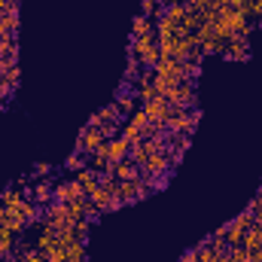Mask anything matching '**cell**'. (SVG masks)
Listing matches in <instances>:
<instances>
[{"label":"cell","mask_w":262,"mask_h":262,"mask_svg":"<svg viewBox=\"0 0 262 262\" xmlns=\"http://www.w3.org/2000/svg\"><path fill=\"white\" fill-rule=\"evenodd\" d=\"M131 58H137L140 67H156V61L162 58V49H159V40H156V34L152 37H137V40H131Z\"/></svg>","instance_id":"1"},{"label":"cell","mask_w":262,"mask_h":262,"mask_svg":"<svg viewBox=\"0 0 262 262\" xmlns=\"http://www.w3.org/2000/svg\"><path fill=\"white\" fill-rule=\"evenodd\" d=\"M198 125V110L195 107H171V116L165 122V128L171 134H192Z\"/></svg>","instance_id":"2"},{"label":"cell","mask_w":262,"mask_h":262,"mask_svg":"<svg viewBox=\"0 0 262 262\" xmlns=\"http://www.w3.org/2000/svg\"><path fill=\"white\" fill-rule=\"evenodd\" d=\"M165 101L171 107H195V82H177L165 92Z\"/></svg>","instance_id":"3"},{"label":"cell","mask_w":262,"mask_h":262,"mask_svg":"<svg viewBox=\"0 0 262 262\" xmlns=\"http://www.w3.org/2000/svg\"><path fill=\"white\" fill-rule=\"evenodd\" d=\"M104 140H107V137H104V128L89 122V125L82 128V134H79V140H76V152H85V156H89V152H95Z\"/></svg>","instance_id":"4"},{"label":"cell","mask_w":262,"mask_h":262,"mask_svg":"<svg viewBox=\"0 0 262 262\" xmlns=\"http://www.w3.org/2000/svg\"><path fill=\"white\" fill-rule=\"evenodd\" d=\"M143 113H146V119H149L152 125L165 128V122H168V116H171V104H168L165 98H156V101L143 104Z\"/></svg>","instance_id":"5"},{"label":"cell","mask_w":262,"mask_h":262,"mask_svg":"<svg viewBox=\"0 0 262 262\" xmlns=\"http://www.w3.org/2000/svg\"><path fill=\"white\" fill-rule=\"evenodd\" d=\"M247 52H250V46H247V37H229V40H226V49H223V55H226L229 61H247Z\"/></svg>","instance_id":"6"},{"label":"cell","mask_w":262,"mask_h":262,"mask_svg":"<svg viewBox=\"0 0 262 262\" xmlns=\"http://www.w3.org/2000/svg\"><path fill=\"white\" fill-rule=\"evenodd\" d=\"M89 122H92V125H101V128H107V125L119 128V125H122V110H119L116 104H113V107H104V110H98Z\"/></svg>","instance_id":"7"},{"label":"cell","mask_w":262,"mask_h":262,"mask_svg":"<svg viewBox=\"0 0 262 262\" xmlns=\"http://www.w3.org/2000/svg\"><path fill=\"white\" fill-rule=\"evenodd\" d=\"M79 195H85L82 192V186L76 183V180H67V183H55V192H52V201H73V198H79Z\"/></svg>","instance_id":"8"},{"label":"cell","mask_w":262,"mask_h":262,"mask_svg":"<svg viewBox=\"0 0 262 262\" xmlns=\"http://www.w3.org/2000/svg\"><path fill=\"white\" fill-rule=\"evenodd\" d=\"M0 226H3V229H9L12 235H18V232H25V229H28V223H25L15 210H9V207H3V204H0Z\"/></svg>","instance_id":"9"},{"label":"cell","mask_w":262,"mask_h":262,"mask_svg":"<svg viewBox=\"0 0 262 262\" xmlns=\"http://www.w3.org/2000/svg\"><path fill=\"white\" fill-rule=\"evenodd\" d=\"M131 152V143L125 137H113V140H107V159L116 165V162H122V159H128Z\"/></svg>","instance_id":"10"},{"label":"cell","mask_w":262,"mask_h":262,"mask_svg":"<svg viewBox=\"0 0 262 262\" xmlns=\"http://www.w3.org/2000/svg\"><path fill=\"white\" fill-rule=\"evenodd\" d=\"M79 186H82V192L85 195H92L98 186H101V174L98 171H92V168H82V171H76V177H73Z\"/></svg>","instance_id":"11"},{"label":"cell","mask_w":262,"mask_h":262,"mask_svg":"<svg viewBox=\"0 0 262 262\" xmlns=\"http://www.w3.org/2000/svg\"><path fill=\"white\" fill-rule=\"evenodd\" d=\"M113 177L116 180H137L140 177V165H134L131 159H122V162L113 165Z\"/></svg>","instance_id":"12"},{"label":"cell","mask_w":262,"mask_h":262,"mask_svg":"<svg viewBox=\"0 0 262 262\" xmlns=\"http://www.w3.org/2000/svg\"><path fill=\"white\" fill-rule=\"evenodd\" d=\"M52 192H55V186L46 183V180H40V183H34V186L28 189V195L34 198L37 204H52Z\"/></svg>","instance_id":"13"},{"label":"cell","mask_w":262,"mask_h":262,"mask_svg":"<svg viewBox=\"0 0 262 262\" xmlns=\"http://www.w3.org/2000/svg\"><path fill=\"white\" fill-rule=\"evenodd\" d=\"M15 31H18V9L12 6L6 15H0V40L3 37H15Z\"/></svg>","instance_id":"14"},{"label":"cell","mask_w":262,"mask_h":262,"mask_svg":"<svg viewBox=\"0 0 262 262\" xmlns=\"http://www.w3.org/2000/svg\"><path fill=\"white\" fill-rule=\"evenodd\" d=\"M131 31H134V40H137V37H152V34H156L152 18H146V15H137L134 25H131Z\"/></svg>","instance_id":"15"},{"label":"cell","mask_w":262,"mask_h":262,"mask_svg":"<svg viewBox=\"0 0 262 262\" xmlns=\"http://www.w3.org/2000/svg\"><path fill=\"white\" fill-rule=\"evenodd\" d=\"M15 213H18L25 223H34V220H40V207H37V201H28V198H25V201L15 207Z\"/></svg>","instance_id":"16"},{"label":"cell","mask_w":262,"mask_h":262,"mask_svg":"<svg viewBox=\"0 0 262 262\" xmlns=\"http://www.w3.org/2000/svg\"><path fill=\"white\" fill-rule=\"evenodd\" d=\"M195 253H198V262H213L216 256H220V253H216V247L210 244V238L198 244V247H195Z\"/></svg>","instance_id":"17"},{"label":"cell","mask_w":262,"mask_h":262,"mask_svg":"<svg viewBox=\"0 0 262 262\" xmlns=\"http://www.w3.org/2000/svg\"><path fill=\"white\" fill-rule=\"evenodd\" d=\"M21 201H25V195H21V192H15V189H3V192H0V204H3V207H9V210H15Z\"/></svg>","instance_id":"18"},{"label":"cell","mask_w":262,"mask_h":262,"mask_svg":"<svg viewBox=\"0 0 262 262\" xmlns=\"http://www.w3.org/2000/svg\"><path fill=\"white\" fill-rule=\"evenodd\" d=\"M0 76H3V82L9 85V92L18 85V79H21V70H18V64H12V67H0Z\"/></svg>","instance_id":"19"},{"label":"cell","mask_w":262,"mask_h":262,"mask_svg":"<svg viewBox=\"0 0 262 262\" xmlns=\"http://www.w3.org/2000/svg\"><path fill=\"white\" fill-rule=\"evenodd\" d=\"M64 250H67V262H85V244L82 241L64 244Z\"/></svg>","instance_id":"20"},{"label":"cell","mask_w":262,"mask_h":262,"mask_svg":"<svg viewBox=\"0 0 262 262\" xmlns=\"http://www.w3.org/2000/svg\"><path fill=\"white\" fill-rule=\"evenodd\" d=\"M122 137H125L128 143H137V140H143V137H149V134L143 128H137V125H131V122H125V125H122Z\"/></svg>","instance_id":"21"},{"label":"cell","mask_w":262,"mask_h":262,"mask_svg":"<svg viewBox=\"0 0 262 262\" xmlns=\"http://www.w3.org/2000/svg\"><path fill=\"white\" fill-rule=\"evenodd\" d=\"M116 107H119L122 113H131V110H134V92L122 89V92H119V98H116Z\"/></svg>","instance_id":"22"},{"label":"cell","mask_w":262,"mask_h":262,"mask_svg":"<svg viewBox=\"0 0 262 262\" xmlns=\"http://www.w3.org/2000/svg\"><path fill=\"white\" fill-rule=\"evenodd\" d=\"M46 262H67V250H64V244L52 247V250L46 253Z\"/></svg>","instance_id":"23"},{"label":"cell","mask_w":262,"mask_h":262,"mask_svg":"<svg viewBox=\"0 0 262 262\" xmlns=\"http://www.w3.org/2000/svg\"><path fill=\"white\" fill-rule=\"evenodd\" d=\"M67 168H70V171H82V168H85V152L70 156V159H67Z\"/></svg>","instance_id":"24"},{"label":"cell","mask_w":262,"mask_h":262,"mask_svg":"<svg viewBox=\"0 0 262 262\" xmlns=\"http://www.w3.org/2000/svg\"><path fill=\"white\" fill-rule=\"evenodd\" d=\"M9 98V85L3 82V76H0V107H3V101Z\"/></svg>","instance_id":"25"},{"label":"cell","mask_w":262,"mask_h":262,"mask_svg":"<svg viewBox=\"0 0 262 262\" xmlns=\"http://www.w3.org/2000/svg\"><path fill=\"white\" fill-rule=\"evenodd\" d=\"M34 174H37V177H43V174H49V165H46V162H40V165H34Z\"/></svg>","instance_id":"26"},{"label":"cell","mask_w":262,"mask_h":262,"mask_svg":"<svg viewBox=\"0 0 262 262\" xmlns=\"http://www.w3.org/2000/svg\"><path fill=\"white\" fill-rule=\"evenodd\" d=\"M180 262H198V253H195V250H189V253H183V256H180Z\"/></svg>","instance_id":"27"},{"label":"cell","mask_w":262,"mask_h":262,"mask_svg":"<svg viewBox=\"0 0 262 262\" xmlns=\"http://www.w3.org/2000/svg\"><path fill=\"white\" fill-rule=\"evenodd\" d=\"M9 9H12V3H9V0H0V15H6Z\"/></svg>","instance_id":"28"},{"label":"cell","mask_w":262,"mask_h":262,"mask_svg":"<svg viewBox=\"0 0 262 262\" xmlns=\"http://www.w3.org/2000/svg\"><path fill=\"white\" fill-rule=\"evenodd\" d=\"M9 3H12V6H15V9H18V3H21V0H9Z\"/></svg>","instance_id":"29"},{"label":"cell","mask_w":262,"mask_h":262,"mask_svg":"<svg viewBox=\"0 0 262 262\" xmlns=\"http://www.w3.org/2000/svg\"><path fill=\"white\" fill-rule=\"evenodd\" d=\"M259 256H262V250H259Z\"/></svg>","instance_id":"30"}]
</instances>
